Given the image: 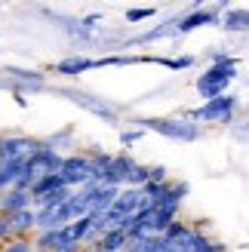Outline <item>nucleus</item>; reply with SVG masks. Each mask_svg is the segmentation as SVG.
<instances>
[{"mask_svg": "<svg viewBox=\"0 0 249 252\" xmlns=\"http://www.w3.org/2000/svg\"><path fill=\"white\" fill-rule=\"evenodd\" d=\"M148 172H151V182H169L166 179V166H148Z\"/></svg>", "mask_w": 249, "mask_h": 252, "instance_id": "nucleus-28", "label": "nucleus"}, {"mask_svg": "<svg viewBox=\"0 0 249 252\" xmlns=\"http://www.w3.org/2000/svg\"><path fill=\"white\" fill-rule=\"evenodd\" d=\"M126 246H129V237H126V231H123V228L105 231V234L93 243L95 252H126Z\"/></svg>", "mask_w": 249, "mask_h": 252, "instance_id": "nucleus-15", "label": "nucleus"}, {"mask_svg": "<svg viewBox=\"0 0 249 252\" xmlns=\"http://www.w3.org/2000/svg\"><path fill=\"white\" fill-rule=\"evenodd\" d=\"M43 142V138H40ZM62 160H65V154H59V151H53V148H37L34 154L28 157V169L40 179V175H56L59 169H62Z\"/></svg>", "mask_w": 249, "mask_h": 252, "instance_id": "nucleus-7", "label": "nucleus"}, {"mask_svg": "<svg viewBox=\"0 0 249 252\" xmlns=\"http://www.w3.org/2000/svg\"><path fill=\"white\" fill-rule=\"evenodd\" d=\"M142 135H145V129H123L120 132V145L123 148H132L135 142H142Z\"/></svg>", "mask_w": 249, "mask_h": 252, "instance_id": "nucleus-26", "label": "nucleus"}, {"mask_svg": "<svg viewBox=\"0 0 249 252\" xmlns=\"http://www.w3.org/2000/svg\"><path fill=\"white\" fill-rule=\"evenodd\" d=\"M83 252H95V249H93V246H83Z\"/></svg>", "mask_w": 249, "mask_h": 252, "instance_id": "nucleus-29", "label": "nucleus"}, {"mask_svg": "<svg viewBox=\"0 0 249 252\" xmlns=\"http://www.w3.org/2000/svg\"><path fill=\"white\" fill-rule=\"evenodd\" d=\"M120 194V188L111 185H90V212H108L114 206V200Z\"/></svg>", "mask_w": 249, "mask_h": 252, "instance_id": "nucleus-13", "label": "nucleus"}, {"mask_svg": "<svg viewBox=\"0 0 249 252\" xmlns=\"http://www.w3.org/2000/svg\"><path fill=\"white\" fill-rule=\"evenodd\" d=\"M31 206H34L31 191H22V188H9V191L0 194V212H3V216H16V212L31 209Z\"/></svg>", "mask_w": 249, "mask_h": 252, "instance_id": "nucleus-10", "label": "nucleus"}, {"mask_svg": "<svg viewBox=\"0 0 249 252\" xmlns=\"http://www.w3.org/2000/svg\"><path fill=\"white\" fill-rule=\"evenodd\" d=\"M71 188H56V191H49L46 197H40V200H34V209H37V216H46V212H53V209H59V206H65L68 200H71Z\"/></svg>", "mask_w": 249, "mask_h": 252, "instance_id": "nucleus-17", "label": "nucleus"}, {"mask_svg": "<svg viewBox=\"0 0 249 252\" xmlns=\"http://www.w3.org/2000/svg\"><path fill=\"white\" fill-rule=\"evenodd\" d=\"M59 175H62V182H65V188H71V191H80V188L95 185L93 182V163H90L86 154H65Z\"/></svg>", "mask_w": 249, "mask_h": 252, "instance_id": "nucleus-4", "label": "nucleus"}, {"mask_svg": "<svg viewBox=\"0 0 249 252\" xmlns=\"http://www.w3.org/2000/svg\"><path fill=\"white\" fill-rule=\"evenodd\" d=\"M6 240H9V216L0 212V246H3Z\"/></svg>", "mask_w": 249, "mask_h": 252, "instance_id": "nucleus-27", "label": "nucleus"}, {"mask_svg": "<svg viewBox=\"0 0 249 252\" xmlns=\"http://www.w3.org/2000/svg\"><path fill=\"white\" fill-rule=\"evenodd\" d=\"M206 25H221L218 9H194L188 16H182L176 22V34H191L197 28H206Z\"/></svg>", "mask_w": 249, "mask_h": 252, "instance_id": "nucleus-9", "label": "nucleus"}, {"mask_svg": "<svg viewBox=\"0 0 249 252\" xmlns=\"http://www.w3.org/2000/svg\"><path fill=\"white\" fill-rule=\"evenodd\" d=\"M234 114H237V95H218L213 102H203L197 111H191L188 120L194 123H231Z\"/></svg>", "mask_w": 249, "mask_h": 252, "instance_id": "nucleus-5", "label": "nucleus"}, {"mask_svg": "<svg viewBox=\"0 0 249 252\" xmlns=\"http://www.w3.org/2000/svg\"><path fill=\"white\" fill-rule=\"evenodd\" d=\"M221 25L225 31H249V9H228Z\"/></svg>", "mask_w": 249, "mask_h": 252, "instance_id": "nucleus-20", "label": "nucleus"}, {"mask_svg": "<svg viewBox=\"0 0 249 252\" xmlns=\"http://www.w3.org/2000/svg\"><path fill=\"white\" fill-rule=\"evenodd\" d=\"M160 237H139V240H129L126 252H157Z\"/></svg>", "mask_w": 249, "mask_h": 252, "instance_id": "nucleus-23", "label": "nucleus"}, {"mask_svg": "<svg viewBox=\"0 0 249 252\" xmlns=\"http://www.w3.org/2000/svg\"><path fill=\"white\" fill-rule=\"evenodd\" d=\"M154 6H135V9H126V22H145V19H151L154 16Z\"/></svg>", "mask_w": 249, "mask_h": 252, "instance_id": "nucleus-25", "label": "nucleus"}, {"mask_svg": "<svg viewBox=\"0 0 249 252\" xmlns=\"http://www.w3.org/2000/svg\"><path fill=\"white\" fill-rule=\"evenodd\" d=\"M86 157H90V163H93V182H95V185H102V182H105V175L111 172L114 154H108V151H102V148H93Z\"/></svg>", "mask_w": 249, "mask_h": 252, "instance_id": "nucleus-18", "label": "nucleus"}, {"mask_svg": "<svg viewBox=\"0 0 249 252\" xmlns=\"http://www.w3.org/2000/svg\"><path fill=\"white\" fill-rule=\"evenodd\" d=\"M37 234V209H22L16 216H9V240L16 237H34Z\"/></svg>", "mask_w": 249, "mask_h": 252, "instance_id": "nucleus-12", "label": "nucleus"}, {"mask_svg": "<svg viewBox=\"0 0 249 252\" xmlns=\"http://www.w3.org/2000/svg\"><path fill=\"white\" fill-rule=\"evenodd\" d=\"M129 123H135L145 132L166 135L172 142H197L200 138V126L188 117H129Z\"/></svg>", "mask_w": 249, "mask_h": 252, "instance_id": "nucleus-1", "label": "nucleus"}, {"mask_svg": "<svg viewBox=\"0 0 249 252\" xmlns=\"http://www.w3.org/2000/svg\"><path fill=\"white\" fill-rule=\"evenodd\" d=\"M95 68V59H90V56H68V59H59L53 68L56 77H77V74H83V71H93Z\"/></svg>", "mask_w": 249, "mask_h": 252, "instance_id": "nucleus-11", "label": "nucleus"}, {"mask_svg": "<svg viewBox=\"0 0 249 252\" xmlns=\"http://www.w3.org/2000/svg\"><path fill=\"white\" fill-rule=\"evenodd\" d=\"M163 68H169V71H185V68H194V56H179V59H166L163 56V62H160Z\"/></svg>", "mask_w": 249, "mask_h": 252, "instance_id": "nucleus-24", "label": "nucleus"}, {"mask_svg": "<svg viewBox=\"0 0 249 252\" xmlns=\"http://www.w3.org/2000/svg\"><path fill=\"white\" fill-rule=\"evenodd\" d=\"M135 166V160L123 151V154H114V163H111V172L105 175V182L102 185H111V188H123V182H126V175L129 169Z\"/></svg>", "mask_w": 249, "mask_h": 252, "instance_id": "nucleus-14", "label": "nucleus"}, {"mask_svg": "<svg viewBox=\"0 0 249 252\" xmlns=\"http://www.w3.org/2000/svg\"><path fill=\"white\" fill-rule=\"evenodd\" d=\"M176 22H179V19H169V22L157 25V28L145 31V34H139V37H129V40H123V46H145V43L160 40V37H176Z\"/></svg>", "mask_w": 249, "mask_h": 252, "instance_id": "nucleus-16", "label": "nucleus"}, {"mask_svg": "<svg viewBox=\"0 0 249 252\" xmlns=\"http://www.w3.org/2000/svg\"><path fill=\"white\" fill-rule=\"evenodd\" d=\"M56 95L68 98V102H74V105L83 108V111H90V114H95L98 120H105V123H117V120H120V108L111 105L108 98L95 95V93L77 90V86H56Z\"/></svg>", "mask_w": 249, "mask_h": 252, "instance_id": "nucleus-3", "label": "nucleus"}, {"mask_svg": "<svg viewBox=\"0 0 249 252\" xmlns=\"http://www.w3.org/2000/svg\"><path fill=\"white\" fill-rule=\"evenodd\" d=\"M148 203H151V200L145 197V191L142 188H120V194H117V200H114V209L120 219H132L135 212H142Z\"/></svg>", "mask_w": 249, "mask_h": 252, "instance_id": "nucleus-8", "label": "nucleus"}, {"mask_svg": "<svg viewBox=\"0 0 249 252\" xmlns=\"http://www.w3.org/2000/svg\"><path fill=\"white\" fill-rule=\"evenodd\" d=\"M234 77H237V59L221 62V65H209L194 83L197 95H200L203 102H213L218 95H228V86L234 83Z\"/></svg>", "mask_w": 249, "mask_h": 252, "instance_id": "nucleus-2", "label": "nucleus"}, {"mask_svg": "<svg viewBox=\"0 0 249 252\" xmlns=\"http://www.w3.org/2000/svg\"><path fill=\"white\" fill-rule=\"evenodd\" d=\"M56 188H65V182H62L59 172H56V175H40V179L31 185V197L40 200V197H46L49 191H56Z\"/></svg>", "mask_w": 249, "mask_h": 252, "instance_id": "nucleus-19", "label": "nucleus"}, {"mask_svg": "<svg viewBox=\"0 0 249 252\" xmlns=\"http://www.w3.org/2000/svg\"><path fill=\"white\" fill-rule=\"evenodd\" d=\"M148 182H151V172H148V166L135 163V166L129 169V175H126V182H123V188H145Z\"/></svg>", "mask_w": 249, "mask_h": 252, "instance_id": "nucleus-21", "label": "nucleus"}, {"mask_svg": "<svg viewBox=\"0 0 249 252\" xmlns=\"http://www.w3.org/2000/svg\"><path fill=\"white\" fill-rule=\"evenodd\" d=\"M0 252H37L34 249V237H16V240H6L0 246Z\"/></svg>", "mask_w": 249, "mask_h": 252, "instance_id": "nucleus-22", "label": "nucleus"}, {"mask_svg": "<svg viewBox=\"0 0 249 252\" xmlns=\"http://www.w3.org/2000/svg\"><path fill=\"white\" fill-rule=\"evenodd\" d=\"M3 71V86H9L12 95L16 93H40L46 86V74L43 71H31V68H16V65H6L0 68Z\"/></svg>", "mask_w": 249, "mask_h": 252, "instance_id": "nucleus-6", "label": "nucleus"}]
</instances>
